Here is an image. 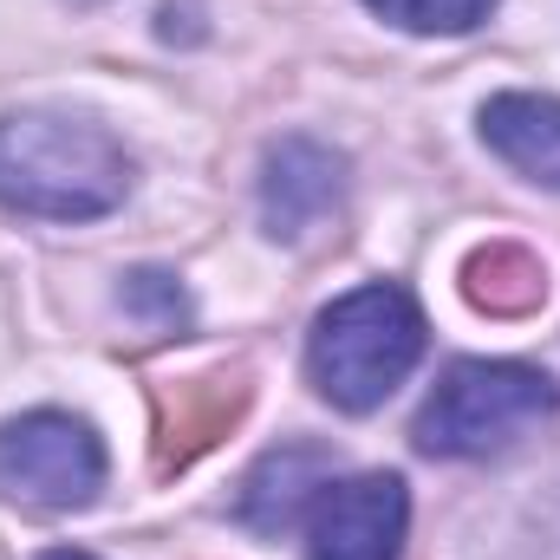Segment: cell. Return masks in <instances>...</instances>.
I'll use <instances>...</instances> for the list:
<instances>
[{"mask_svg":"<svg viewBox=\"0 0 560 560\" xmlns=\"http://www.w3.org/2000/svg\"><path fill=\"white\" fill-rule=\"evenodd\" d=\"M131 189V156L92 118L20 112L0 118V202L46 222L112 215Z\"/></svg>","mask_w":560,"mask_h":560,"instance_id":"6da1fadb","label":"cell"},{"mask_svg":"<svg viewBox=\"0 0 560 560\" xmlns=\"http://www.w3.org/2000/svg\"><path fill=\"white\" fill-rule=\"evenodd\" d=\"M418 359H423V313L392 280L332 300L313 319V339H306V372H313L319 398H332L339 411H378L411 378Z\"/></svg>","mask_w":560,"mask_h":560,"instance_id":"7a4b0ae2","label":"cell"},{"mask_svg":"<svg viewBox=\"0 0 560 560\" xmlns=\"http://www.w3.org/2000/svg\"><path fill=\"white\" fill-rule=\"evenodd\" d=\"M560 411V385L515 359H463L418 411L423 456H495Z\"/></svg>","mask_w":560,"mask_h":560,"instance_id":"3957f363","label":"cell"},{"mask_svg":"<svg viewBox=\"0 0 560 560\" xmlns=\"http://www.w3.org/2000/svg\"><path fill=\"white\" fill-rule=\"evenodd\" d=\"M105 482V443L66 411L0 423V489L39 509H85Z\"/></svg>","mask_w":560,"mask_h":560,"instance_id":"277c9868","label":"cell"},{"mask_svg":"<svg viewBox=\"0 0 560 560\" xmlns=\"http://www.w3.org/2000/svg\"><path fill=\"white\" fill-rule=\"evenodd\" d=\"M405 528H411V495L398 476L326 482V495L313 502L306 560H398Z\"/></svg>","mask_w":560,"mask_h":560,"instance_id":"5b68a950","label":"cell"},{"mask_svg":"<svg viewBox=\"0 0 560 560\" xmlns=\"http://www.w3.org/2000/svg\"><path fill=\"white\" fill-rule=\"evenodd\" d=\"M346 189V163L313 138H280L268 150V176H261V222L280 242H300L306 229H319L339 209Z\"/></svg>","mask_w":560,"mask_h":560,"instance_id":"8992f818","label":"cell"},{"mask_svg":"<svg viewBox=\"0 0 560 560\" xmlns=\"http://www.w3.org/2000/svg\"><path fill=\"white\" fill-rule=\"evenodd\" d=\"M248 411V385L242 378H189L176 392L156 398V463L183 469L196 463L215 436H229V423Z\"/></svg>","mask_w":560,"mask_h":560,"instance_id":"52a82bcc","label":"cell"},{"mask_svg":"<svg viewBox=\"0 0 560 560\" xmlns=\"http://www.w3.org/2000/svg\"><path fill=\"white\" fill-rule=\"evenodd\" d=\"M482 143L522 170L528 183L541 189H560V98H541V92H502L482 105Z\"/></svg>","mask_w":560,"mask_h":560,"instance_id":"ba28073f","label":"cell"},{"mask_svg":"<svg viewBox=\"0 0 560 560\" xmlns=\"http://www.w3.org/2000/svg\"><path fill=\"white\" fill-rule=\"evenodd\" d=\"M326 469H332V463H326L319 450H306V443H287L275 456H261V463L248 469V482H242V522L261 528V535L293 528L300 509L326 495Z\"/></svg>","mask_w":560,"mask_h":560,"instance_id":"9c48e42d","label":"cell"},{"mask_svg":"<svg viewBox=\"0 0 560 560\" xmlns=\"http://www.w3.org/2000/svg\"><path fill=\"white\" fill-rule=\"evenodd\" d=\"M463 293H469L482 313H495V319H522V313H535V306L548 300V275H541V261H535L528 248H515V242H489V248L469 255V268H463Z\"/></svg>","mask_w":560,"mask_h":560,"instance_id":"30bf717a","label":"cell"},{"mask_svg":"<svg viewBox=\"0 0 560 560\" xmlns=\"http://www.w3.org/2000/svg\"><path fill=\"white\" fill-rule=\"evenodd\" d=\"M365 7L405 33H469L495 13V0H365Z\"/></svg>","mask_w":560,"mask_h":560,"instance_id":"8fae6325","label":"cell"},{"mask_svg":"<svg viewBox=\"0 0 560 560\" xmlns=\"http://www.w3.org/2000/svg\"><path fill=\"white\" fill-rule=\"evenodd\" d=\"M125 306H131V313H150L156 326H176V319L189 313L183 287H176L170 275H131V287H125Z\"/></svg>","mask_w":560,"mask_h":560,"instance_id":"7c38bea8","label":"cell"},{"mask_svg":"<svg viewBox=\"0 0 560 560\" xmlns=\"http://www.w3.org/2000/svg\"><path fill=\"white\" fill-rule=\"evenodd\" d=\"M39 560H92V555H79V548H52V555H39Z\"/></svg>","mask_w":560,"mask_h":560,"instance_id":"4fadbf2b","label":"cell"}]
</instances>
